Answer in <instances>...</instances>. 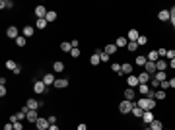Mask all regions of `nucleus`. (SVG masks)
<instances>
[{
  "mask_svg": "<svg viewBox=\"0 0 175 130\" xmlns=\"http://www.w3.org/2000/svg\"><path fill=\"white\" fill-rule=\"evenodd\" d=\"M136 43H138V47H140V45H146V43H148V37H146V35H140Z\"/></svg>",
  "mask_w": 175,
  "mask_h": 130,
  "instance_id": "ea45409f",
  "label": "nucleus"
},
{
  "mask_svg": "<svg viewBox=\"0 0 175 130\" xmlns=\"http://www.w3.org/2000/svg\"><path fill=\"white\" fill-rule=\"evenodd\" d=\"M55 82H56V78H55V74H51V72L43 76V84H45L47 88H51V85H55Z\"/></svg>",
  "mask_w": 175,
  "mask_h": 130,
  "instance_id": "7ed1b4c3",
  "label": "nucleus"
},
{
  "mask_svg": "<svg viewBox=\"0 0 175 130\" xmlns=\"http://www.w3.org/2000/svg\"><path fill=\"white\" fill-rule=\"evenodd\" d=\"M16 45H18V47H25V37H22V35H20V37L16 39Z\"/></svg>",
  "mask_w": 175,
  "mask_h": 130,
  "instance_id": "58836bf2",
  "label": "nucleus"
},
{
  "mask_svg": "<svg viewBox=\"0 0 175 130\" xmlns=\"http://www.w3.org/2000/svg\"><path fill=\"white\" fill-rule=\"evenodd\" d=\"M4 130H14V124H12V122H6V124H4Z\"/></svg>",
  "mask_w": 175,
  "mask_h": 130,
  "instance_id": "3c124183",
  "label": "nucleus"
},
{
  "mask_svg": "<svg viewBox=\"0 0 175 130\" xmlns=\"http://www.w3.org/2000/svg\"><path fill=\"white\" fill-rule=\"evenodd\" d=\"M169 14H171V19H169V22H173V19H175V6H171V10H169Z\"/></svg>",
  "mask_w": 175,
  "mask_h": 130,
  "instance_id": "8fccbe9b",
  "label": "nucleus"
},
{
  "mask_svg": "<svg viewBox=\"0 0 175 130\" xmlns=\"http://www.w3.org/2000/svg\"><path fill=\"white\" fill-rule=\"evenodd\" d=\"M6 35H8V37H12L16 41V39L20 37V31H18V27H14V25H10L8 29H6Z\"/></svg>",
  "mask_w": 175,
  "mask_h": 130,
  "instance_id": "6e6552de",
  "label": "nucleus"
},
{
  "mask_svg": "<svg viewBox=\"0 0 175 130\" xmlns=\"http://www.w3.org/2000/svg\"><path fill=\"white\" fill-rule=\"evenodd\" d=\"M138 37H140V33L136 31V29H130V31H129V41L136 43V41H138Z\"/></svg>",
  "mask_w": 175,
  "mask_h": 130,
  "instance_id": "b1692460",
  "label": "nucleus"
},
{
  "mask_svg": "<svg viewBox=\"0 0 175 130\" xmlns=\"http://www.w3.org/2000/svg\"><path fill=\"white\" fill-rule=\"evenodd\" d=\"M142 119H144V124H146V126H150V122L154 121V113H152V111H144Z\"/></svg>",
  "mask_w": 175,
  "mask_h": 130,
  "instance_id": "4468645a",
  "label": "nucleus"
},
{
  "mask_svg": "<svg viewBox=\"0 0 175 130\" xmlns=\"http://www.w3.org/2000/svg\"><path fill=\"white\" fill-rule=\"evenodd\" d=\"M70 43H72V47H74V49H78V45H80V41H78V39H72Z\"/></svg>",
  "mask_w": 175,
  "mask_h": 130,
  "instance_id": "603ef678",
  "label": "nucleus"
},
{
  "mask_svg": "<svg viewBox=\"0 0 175 130\" xmlns=\"http://www.w3.org/2000/svg\"><path fill=\"white\" fill-rule=\"evenodd\" d=\"M27 122H31V124H35L37 121H39V116H37V111H29L27 113V119H25Z\"/></svg>",
  "mask_w": 175,
  "mask_h": 130,
  "instance_id": "dca6fc26",
  "label": "nucleus"
},
{
  "mask_svg": "<svg viewBox=\"0 0 175 130\" xmlns=\"http://www.w3.org/2000/svg\"><path fill=\"white\" fill-rule=\"evenodd\" d=\"M169 68H175V58H173V60H169Z\"/></svg>",
  "mask_w": 175,
  "mask_h": 130,
  "instance_id": "4d7b16f0",
  "label": "nucleus"
},
{
  "mask_svg": "<svg viewBox=\"0 0 175 130\" xmlns=\"http://www.w3.org/2000/svg\"><path fill=\"white\" fill-rule=\"evenodd\" d=\"M134 62H136V66H144V64L148 62V58H146V55H138Z\"/></svg>",
  "mask_w": 175,
  "mask_h": 130,
  "instance_id": "cd10ccee",
  "label": "nucleus"
},
{
  "mask_svg": "<svg viewBox=\"0 0 175 130\" xmlns=\"http://www.w3.org/2000/svg\"><path fill=\"white\" fill-rule=\"evenodd\" d=\"M136 107H140L142 111H152L154 107H156V99H148V97H142V99H138V101L134 103Z\"/></svg>",
  "mask_w": 175,
  "mask_h": 130,
  "instance_id": "f257e3e1",
  "label": "nucleus"
},
{
  "mask_svg": "<svg viewBox=\"0 0 175 130\" xmlns=\"http://www.w3.org/2000/svg\"><path fill=\"white\" fill-rule=\"evenodd\" d=\"M171 23H173V29H175V19H173V22H171Z\"/></svg>",
  "mask_w": 175,
  "mask_h": 130,
  "instance_id": "bf43d9fd",
  "label": "nucleus"
},
{
  "mask_svg": "<svg viewBox=\"0 0 175 130\" xmlns=\"http://www.w3.org/2000/svg\"><path fill=\"white\" fill-rule=\"evenodd\" d=\"M22 33H23V37H31L33 33H35V27H33V25H25Z\"/></svg>",
  "mask_w": 175,
  "mask_h": 130,
  "instance_id": "6ab92c4d",
  "label": "nucleus"
},
{
  "mask_svg": "<svg viewBox=\"0 0 175 130\" xmlns=\"http://www.w3.org/2000/svg\"><path fill=\"white\" fill-rule=\"evenodd\" d=\"M72 43L70 41H64V43H60V51H64V52H72Z\"/></svg>",
  "mask_w": 175,
  "mask_h": 130,
  "instance_id": "412c9836",
  "label": "nucleus"
},
{
  "mask_svg": "<svg viewBox=\"0 0 175 130\" xmlns=\"http://www.w3.org/2000/svg\"><path fill=\"white\" fill-rule=\"evenodd\" d=\"M158 19H161V22H169V19H171L169 10H160V14H158Z\"/></svg>",
  "mask_w": 175,
  "mask_h": 130,
  "instance_id": "f8f14e48",
  "label": "nucleus"
},
{
  "mask_svg": "<svg viewBox=\"0 0 175 130\" xmlns=\"http://www.w3.org/2000/svg\"><path fill=\"white\" fill-rule=\"evenodd\" d=\"M35 126H37V130H49V119H39V121L35 122Z\"/></svg>",
  "mask_w": 175,
  "mask_h": 130,
  "instance_id": "0eeeda50",
  "label": "nucleus"
},
{
  "mask_svg": "<svg viewBox=\"0 0 175 130\" xmlns=\"http://www.w3.org/2000/svg\"><path fill=\"white\" fill-rule=\"evenodd\" d=\"M76 130H88V126L82 122V124H78V128H76Z\"/></svg>",
  "mask_w": 175,
  "mask_h": 130,
  "instance_id": "5fc2aeb1",
  "label": "nucleus"
},
{
  "mask_svg": "<svg viewBox=\"0 0 175 130\" xmlns=\"http://www.w3.org/2000/svg\"><path fill=\"white\" fill-rule=\"evenodd\" d=\"M144 72H148L150 76H154V74L158 72V68H156V62H150V60H148L146 64H144Z\"/></svg>",
  "mask_w": 175,
  "mask_h": 130,
  "instance_id": "39448f33",
  "label": "nucleus"
},
{
  "mask_svg": "<svg viewBox=\"0 0 175 130\" xmlns=\"http://www.w3.org/2000/svg\"><path fill=\"white\" fill-rule=\"evenodd\" d=\"M49 130H60V128H59L56 124H51V126H49Z\"/></svg>",
  "mask_w": 175,
  "mask_h": 130,
  "instance_id": "6e6d98bb",
  "label": "nucleus"
},
{
  "mask_svg": "<svg viewBox=\"0 0 175 130\" xmlns=\"http://www.w3.org/2000/svg\"><path fill=\"white\" fill-rule=\"evenodd\" d=\"M175 58V51H167V55H166V60H173Z\"/></svg>",
  "mask_w": 175,
  "mask_h": 130,
  "instance_id": "a18cd8bd",
  "label": "nucleus"
},
{
  "mask_svg": "<svg viewBox=\"0 0 175 130\" xmlns=\"http://www.w3.org/2000/svg\"><path fill=\"white\" fill-rule=\"evenodd\" d=\"M115 45H117V49H121V47H127V45H129V39H127V37H117Z\"/></svg>",
  "mask_w": 175,
  "mask_h": 130,
  "instance_id": "a878e982",
  "label": "nucleus"
},
{
  "mask_svg": "<svg viewBox=\"0 0 175 130\" xmlns=\"http://www.w3.org/2000/svg\"><path fill=\"white\" fill-rule=\"evenodd\" d=\"M132 107H134V103L129 101V99H123V101L119 103V111L121 115H130L132 113Z\"/></svg>",
  "mask_w": 175,
  "mask_h": 130,
  "instance_id": "f03ea898",
  "label": "nucleus"
},
{
  "mask_svg": "<svg viewBox=\"0 0 175 130\" xmlns=\"http://www.w3.org/2000/svg\"><path fill=\"white\" fill-rule=\"evenodd\" d=\"M6 93H8V89H6V85H0V97H4Z\"/></svg>",
  "mask_w": 175,
  "mask_h": 130,
  "instance_id": "49530a36",
  "label": "nucleus"
},
{
  "mask_svg": "<svg viewBox=\"0 0 175 130\" xmlns=\"http://www.w3.org/2000/svg\"><path fill=\"white\" fill-rule=\"evenodd\" d=\"M167 88H169V78H167L166 82H160V89H163V91H167Z\"/></svg>",
  "mask_w": 175,
  "mask_h": 130,
  "instance_id": "e433bc0d",
  "label": "nucleus"
},
{
  "mask_svg": "<svg viewBox=\"0 0 175 130\" xmlns=\"http://www.w3.org/2000/svg\"><path fill=\"white\" fill-rule=\"evenodd\" d=\"M33 91H35L37 95H41V93L47 91V85L43 84V80H41V82H35V84H33Z\"/></svg>",
  "mask_w": 175,
  "mask_h": 130,
  "instance_id": "20e7f679",
  "label": "nucleus"
},
{
  "mask_svg": "<svg viewBox=\"0 0 175 130\" xmlns=\"http://www.w3.org/2000/svg\"><path fill=\"white\" fill-rule=\"evenodd\" d=\"M14 124V130H23V124L22 122H12Z\"/></svg>",
  "mask_w": 175,
  "mask_h": 130,
  "instance_id": "de8ad7c7",
  "label": "nucleus"
},
{
  "mask_svg": "<svg viewBox=\"0 0 175 130\" xmlns=\"http://www.w3.org/2000/svg\"><path fill=\"white\" fill-rule=\"evenodd\" d=\"M144 130H152V128H150V126H144Z\"/></svg>",
  "mask_w": 175,
  "mask_h": 130,
  "instance_id": "13d9d810",
  "label": "nucleus"
},
{
  "mask_svg": "<svg viewBox=\"0 0 175 130\" xmlns=\"http://www.w3.org/2000/svg\"><path fill=\"white\" fill-rule=\"evenodd\" d=\"M146 58H148L150 62H158V60H160V55H158V51H150V52L146 55Z\"/></svg>",
  "mask_w": 175,
  "mask_h": 130,
  "instance_id": "f3484780",
  "label": "nucleus"
},
{
  "mask_svg": "<svg viewBox=\"0 0 175 130\" xmlns=\"http://www.w3.org/2000/svg\"><path fill=\"white\" fill-rule=\"evenodd\" d=\"M156 99H166V91L163 89H156Z\"/></svg>",
  "mask_w": 175,
  "mask_h": 130,
  "instance_id": "4c0bfd02",
  "label": "nucleus"
},
{
  "mask_svg": "<svg viewBox=\"0 0 175 130\" xmlns=\"http://www.w3.org/2000/svg\"><path fill=\"white\" fill-rule=\"evenodd\" d=\"M49 124H56V116H55V115L49 116Z\"/></svg>",
  "mask_w": 175,
  "mask_h": 130,
  "instance_id": "09e8293b",
  "label": "nucleus"
},
{
  "mask_svg": "<svg viewBox=\"0 0 175 130\" xmlns=\"http://www.w3.org/2000/svg\"><path fill=\"white\" fill-rule=\"evenodd\" d=\"M47 12L49 10L45 8V6H35V16H37V19H43L47 16Z\"/></svg>",
  "mask_w": 175,
  "mask_h": 130,
  "instance_id": "1a4fd4ad",
  "label": "nucleus"
},
{
  "mask_svg": "<svg viewBox=\"0 0 175 130\" xmlns=\"http://www.w3.org/2000/svg\"><path fill=\"white\" fill-rule=\"evenodd\" d=\"M150 84H152V89H154V91H156V89L160 88V82H158V80H154V78L150 80Z\"/></svg>",
  "mask_w": 175,
  "mask_h": 130,
  "instance_id": "37998d69",
  "label": "nucleus"
},
{
  "mask_svg": "<svg viewBox=\"0 0 175 130\" xmlns=\"http://www.w3.org/2000/svg\"><path fill=\"white\" fill-rule=\"evenodd\" d=\"M150 80H152V76L148 74V72H144V70L138 74V82L140 84H150Z\"/></svg>",
  "mask_w": 175,
  "mask_h": 130,
  "instance_id": "9b49d317",
  "label": "nucleus"
},
{
  "mask_svg": "<svg viewBox=\"0 0 175 130\" xmlns=\"http://www.w3.org/2000/svg\"><path fill=\"white\" fill-rule=\"evenodd\" d=\"M53 72H55V74H60V72H64V62L55 60V64H53Z\"/></svg>",
  "mask_w": 175,
  "mask_h": 130,
  "instance_id": "ddd939ff",
  "label": "nucleus"
},
{
  "mask_svg": "<svg viewBox=\"0 0 175 130\" xmlns=\"http://www.w3.org/2000/svg\"><path fill=\"white\" fill-rule=\"evenodd\" d=\"M136 85H140V82H138V76H134V74H130L129 76V88H136Z\"/></svg>",
  "mask_w": 175,
  "mask_h": 130,
  "instance_id": "2eb2a0df",
  "label": "nucleus"
},
{
  "mask_svg": "<svg viewBox=\"0 0 175 130\" xmlns=\"http://www.w3.org/2000/svg\"><path fill=\"white\" fill-rule=\"evenodd\" d=\"M167 66H169V60H166V58H160V60L156 62L158 72H166V70H167Z\"/></svg>",
  "mask_w": 175,
  "mask_h": 130,
  "instance_id": "423d86ee",
  "label": "nucleus"
},
{
  "mask_svg": "<svg viewBox=\"0 0 175 130\" xmlns=\"http://www.w3.org/2000/svg\"><path fill=\"white\" fill-rule=\"evenodd\" d=\"M25 105L29 107V111H37L43 103H41V101H35V99H27V103H25Z\"/></svg>",
  "mask_w": 175,
  "mask_h": 130,
  "instance_id": "9d476101",
  "label": "nucleus"
},
{
  "mask_svg": "<svg viewBox=\"0 0 175 130\" xmlns=\"http://www.w3.org/2000/svg\"><path fill=\"white\" fill-rule=\"evenodd\" d=\"M111 68H113V72L121 74V64H119V62H113V64H111Z\"/></svg>",
  "mask_w": 175,
  "mask_h": 130,
  "instance_id": "a19ab883",
  "label": "nucleus"
},
{
  "mask_svg": "<svg viewBox=\"0 0 175 130\" xmlns=\"http://www.w3.org/2000/svg\"><path fill=\"white\" fill-rule=\"evenodd\" d=\"M45 19H47V22H55V19H56V12L49 10V12H47V16H45Z\"/></svg>",
  "mask_w": 175,
  "mask_h": 130,
  "instance_id": "72a5a7b5",
  "label": "nucleus"
},
{
  "mask_svg": "<svg viewBox=\"0 0 175 130\" xmlns=\"http://www.w3.org/2000/svg\"><path fill=\"white\" fill-rule=\"evenodd\" d=\"M130 115H134V116H138V119H142L144 111H142L140 107H136V105H134V107H132V113H130Z\"/></svg>",
  "mask_w": 175,
  "mask_h": 130,
  "instance_id": "473e14b6",
  "label": "nucleus"
},
{
  "mask_svg": "<svg viewBox=\"0 0 175 130\" xmlns=\"http://www.w3.org/2000/svg\"><path fill=\"white\" fill-rule=\"evenodd\" d=\"M134 97H136V93H134V89H132V88H127V89H124V99L132 101Z\"/></svg>",
  "mask_w": 175,
  "mask_h": 130,
  "instance_id": "aec40b11",
  "label": "nucleus"
},
{
  "mask_svg": "<svg viewBox=\"0 0 175 130\" xmlns=\"http://www.w3.org/2000/svg\"><path fill=\"white\" fill-rule=\"evenodd\" d=\"M12 6H14L12 0H0V8H2V10H10Z\"/></svg>",
  "mask_w": 175,
  "mask_h": 130,
  "instance_id": "bb28decb",
  "label": "nucleus"
},
{
  "mask_svg": "<svg viewBox=\"0 0 175 130\" xmlns=\"http://www.w3.org/2000/svg\"><path fill=\"white\" fill-rule=\"evenodd\" d=\"M121 72H123V76L124 74H132V64H129V62H127V64H121Z\"/></svg>",
  "mask_w": 175,
  "mask_h": 130,
  "instance_id": "5701e85b",
  "label": "nucleus"
},
{
  "mask_svg": "<svg viewBox=\"0 0 175 130\" xmlns=\"http://www.w3.org/2000/svg\"><path fill=\"white\" fill-rule=\"evenodd\" d=\"M6 68H8V70H12V72H14V70L18 68V64H16L14 60H6Z\"/></svg>",
  "mask_w": 175,
  "mask_h": 130,
  "instance_id": "f704fd0d",
  "label": "nucleus"
},
{
  "mask_svg": "<svg viewBox=\"0 0 175 130\" xmlns=\"http://www.w3.org/2000/svg\"><path fill=\"white\" fill-rule=\"evenodd\" d=\"M105 52H107V55H115V52H117V45H113V43H111V45H107L105 47Z\"/></svg>",
  "mask_w": 175,
  "mask_h": 130,
  "instance_id": "2f4dec72",
  "label": "nucleus"
},
{
  "mask_svg": "<svg viewBox=\"0 0 175 130\" xmlns=\"http://www.w3.org/2000/svg\"><path fill=\"white\" fill-rule=\"evenodd\" d=\"M99 62H101V58H99V52H93V55L90 56V64H92V66H97Z\"/></svg>",
  "mask_w": 175,
  "mask_h": 130,
  "instance_id": "4be33fe9",
  "label": "nucleus"
},
{
  "mask_svg": "<svg viewBox=\"0 0 175 130\" xmlns=\"http://www.w3.org/2000/svg\"><path fill=\"white\" fill-rule=\"evenodd\" d=\"M127 47H129V51H132V52H136V51H138V43L129 41V45H127Z\"/></svg>",
  "mask_w": 175,
  "mask_h": 130,
  "instance_id": "c9c22d12",
  "label": "nucleus"
},
{
  "mask_svg": "<svg viewBox=\"0 0 175 130\" xmlns=\"http://www.w3.org/2000/svg\"><path fill=\"white\" fill-rule=\"evenodd\" d=\"M154 80H158V82H166L167 74H166V72H156V74H154Z\"/></svg>",
  "mask_w": 175,
  "mask_h": 130,
  "instance_id": "c85d7f7f",
  "label": "nucleus"
},
{
  "mask_svg": "<svg viewBox=\"0 0 175 130\" xmlns=\"http://www.w3.org/2000/svg\"><path fill=\"white\" fill-rule=\"evenodd\" d=\"M99 58H101V62H107V60H109V55L103 51V52H99Z\"/></svg>",
  "mask_w": 175,
  "mask_h": 130,
  "instance_id": "c03bdc74",
  "label": "nucleus"
},
{
  "mask_svg": "<svg viewBox=\"0 0 175 130\" xmlns=\"http://www.w3.org/2000/svg\"><path fill=\"white\" fill-rule=\"evenodd\" d=\"M150 128H152V130H163V126H161L160 121H156V119H154V121L150 122Z\"/></svg>",
  "mask_w": 175,
  "mask_h": 130,
  "instance_id": "c756f323",
  "label": "nucleus"
},
{
  "mask_svg": "<svg viewBox=\"0 0 175 130\" xmlns=\"http://www.w3.org/2000/svg\"><path fill=\"white\" fill-rule=\"evenodd\" d=\"M47 23H49V22H47L45 18H43V19H37V22H35V27H37V29H45Z\"/></svg>",
  "mask_w": 175,
  "mask_h": 130,
  "instance_id": "7c9ffc66",
  "label": "nucleus"
},
{
  "mask_svg": "<svg viewBox=\"0 0 175 130\" xmlns=\"http://www.w3.org/2000/svg\"><path fill=\"white\" fill-rule=\"evenodd\" d=\"M80 55H82V52H80V49H72V52H70V56H72V58H78Z\"/></svg>",
  "mask_w": 175,
  "mask_h": 130,
  "instance_id": "79ce46f5",
  "label": "nucleus"
},
{
  "mask_svg": "<svg viewBox=\"0 0 175 130\" xmlns=\"http://www.w3.org/2000/svg\"><path fill=\"white\" fill-rule=\"evenodd\" d=\"M66 85H68V80H66V78H59V80L55 82V88H59V89L66 88Z\"/></svg>",
  "mask_w": 175,
  "mask_h": 130,
  "instance_id": "393cba45",
  "label": "nucleus"
},
{
  "mask_svg": "<svg viewBox=\"0 0 175 130\" xmlns=\"http://www.w3.org/2000/svg\"><path fill=\"white\" fill-rule=\"evenodd\" d=\"M169 88L175 89V78H169Z\"/></svg>",
  "mask_w": 175,
  "mask_h": 130,
  "instance_id": "864d4df0",
  "label": "nucleus"
},
{
  "mask_svg": "<svg viewBox=\"0 0 175 130\" xmlns=\"http://www.w3.org/2000/svg\"><path fill=\"white\" fill-rule=\"evenodd\" d=\"M138 91L142 93V97H148V93H150V85H148V84H140L138 85Z\"/></svg>",
  "mask_w": 175,
  "mask_h": 130,
  "instance_id": "a211bd4d",
  "label": "nucleus"
}]
</instances>
